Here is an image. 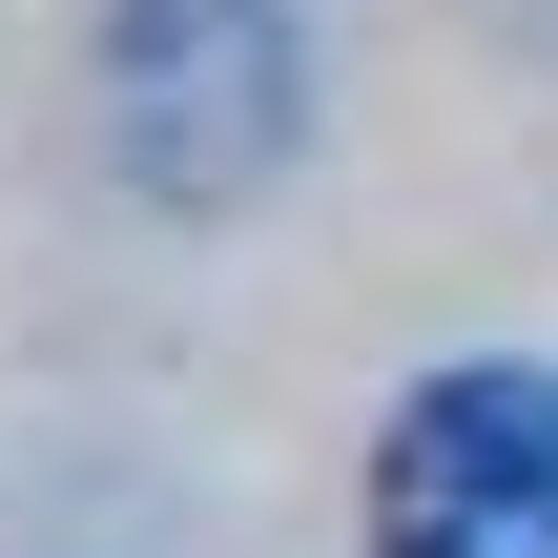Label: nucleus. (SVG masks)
<instances>
[{
	"label": "nucleus",
	"mask_w": 558,
	"mask_h": 558,
	"mask_svg": "<svg viewBox=\"0 0 558 558\" xmlns=\"http://www.w3.org/2000/svg\"><path fill=\"white\" fill-rule=\"evenodd\" d=\"M373 558H558V373H435L373 435Z\"/></svg>",
	"instance_id": "obj_1"
}]
</instances>
